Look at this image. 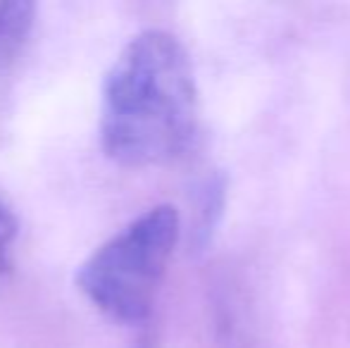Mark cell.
Returning a JSON list of instances; mask_svg holds the SVG:
<instances>
[{
  "label": "cell",
  "instance_id": "obj_3",
  "mask_svg": "<svg viewBox=\"0 0 350 348\" xmlns=\"http://www.w3.org/2000/svg\"><path fill=\"white\" fill-rule=\"evenodd\" d=\"M224 210V179L219 174L205 176L196 191V222H193V246L203 251L210 243L215 227Z\"/></svg>",
  "mask_w": 350,
  "mask_h": 348
},
{
  "label": "cell",
  "instance_id": "obj_2",
  "mask_svg": "<svg viewBox=\"0 0 350 348\" xmlns=\"http://www.w3.org/2000/svg\"><path fill=\"white\" fill-rule=\"evenodd\" d=\"M181 237L174 205H155L96 248L77 269V286L107 317L146 325Z\"/></svg>",
  "mask_w": 350,
  "mask_h": 348
},
{
  "label": "cell",
  "instance_id": "obj_1",
  "mask_svg": "<svg viewBox=\"0 0 350 348\" xmlns=\"http://www.w3.org/2000/svg\"><path fill=\"white\" fill-rule=\"evenodd\" d=\"M196 136L198 86L189 51L170 31H141L103 81V153L122 168H155L189 153Z\"/></svg>",
  "mask_w": 350,
  "mask_h": 348
},
{
  "label": "cell",
  "instance_id": "obj_5",
  "mask_svg": "<svg viewBox=\"0 0 350 348\" xmlns=\"http://www.w3.org/2000/svg\"><path fill=\"white\" fill-rule=\"evenodd\" d=\"M17 237H19V219L14 215L12 205L0 196V274L12 272Z\"/></svg>",
  "mask_w": 350,
  "mask_h": 348
},
{
  "label": "cell",
  "instance_id": "obj_4",
  "mask_svg": "<svg viewBox=\"0 0 350 348\" xmlns=\"http://www.w3.org/2000/svg\"><path fill=\"white\" fill-rule=\"evenodd\" d=\"M36 5L14 0V3H0V60L17 53L33 27Z\"/></svg>",
  "mask_w": 350,
  "mask_h": 348
}]
</instances>
